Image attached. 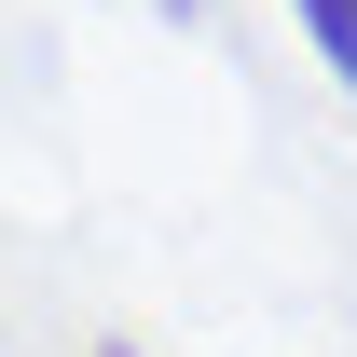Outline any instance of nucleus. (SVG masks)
I'll use <instances>...</instances> for the list:
<instances>
[{
  "label": "nucleus",
  "instance_id": "1",
  "mask_svg": "<svg viewBox=\"0 0 357 357\" xmlns=\"http://www.w3.org/2000/svg\"><path fill=\"white\" fill-rule=\"evenodd\" d=\"M303 42L344 69V96H357V0H303Z\"/></svg>",
  "mask_w": 357,
  "mask_h": 357
},
{
  "label": "nucleus",
  "instance_id": "2",
  "mask_svg": "<svg viewBox=\"0 0 357 357\" xmlns=\"http://www.w3.org/2000/svg\"><path fill=\"white\" fill-rule=\"evenodd\" d=\"M110 357H137V344H110Z\"/></svg>",
  "mask_w": 357,
  "mask_h": 357
}]
</instances>
